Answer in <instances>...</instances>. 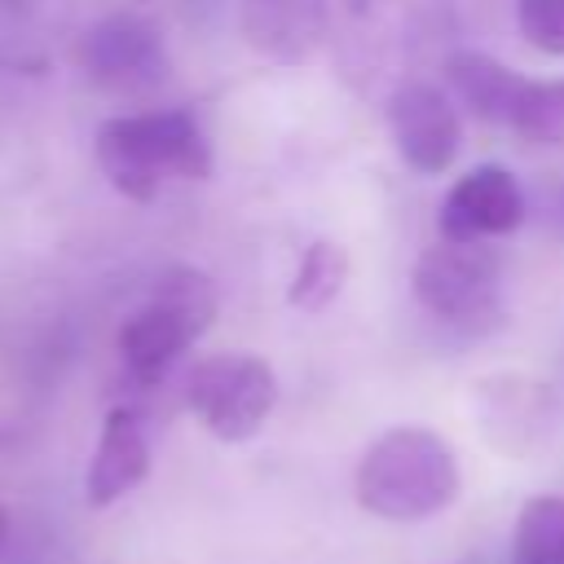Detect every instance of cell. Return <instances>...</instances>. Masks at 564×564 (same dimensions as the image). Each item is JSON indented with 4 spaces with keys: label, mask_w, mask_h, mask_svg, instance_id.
Returning <instances> with one entry per match:
<instances>
[{
    "label": "cell",
    "mask_w": 564,
    "mask_h": 564,
    "mask_svg": "<svg viewBox=\"0 0 564 564\" xmlns=\"http://www.w3.org/2000/svg\"><path fill=\"white\" fill-rule=\"evenodd\" d=\"M75 62L88 75V84H97L101 93H115V97L154 93L172 70L159 31L132 13L93 22L75 44Z\"/></svg>",
    "instance_id": "8992f818"
},
{
    "label": "cell",
    "mask_w": 564,
    "mask_h": 564,
    "mask_svg": "<svg viewBox=\"0 0 564 564\" xmlns=\"http://www.w3.org/2000/svg\"><path fill=\"white\" fill-rule=\"evenodd\" d=\"M445 79H449V88L463 97V106H467L476 119L507 123L511 93H516L520 75L507 70L498 57L476 53V48H458V53L445 57Z\"/></svg>",
    "instance_id": "8fae6325"
},
{
    "label": "cell",
    "mask_w": 564,
    "mask_h": 564,
    "mask_svg": "<svg viewBox=\"0 0 564 564\" xmlns=\"http://www.w3.org/2000/svg\"><path fill=\"white\" fill-rule=\"evenodd\" d=\"M511 564H564V498L542 494L520 507L511 533Z\"/></svg>",
    "instance_id": "4fadbf2b"
},
{
    "label": "cell",
    "mask_w": 564,
    "mask_h": 564,
    "mask_svg": "<svg viewBox=\"0 0 564 564\" xmlns=\"http://www.w3.org/2000/svg\"><path fill=\"white\" fill-rule=\"evenodd\" d=\"M388 128L397 141V154L414 172H445L463 145V123L449 97L436 84H401L388 97Z\"/></svg>",
    "instance_id": "ba28073f"
},
{
    "label": "cell",
    "mask_w": 564,
    "mask_h": 564,
    "mask_svg": "<svg viewBox=\"0 0 564 564\" xmlns=\"http://www.w3.org/2000/svg\"><path fill=\"white\" fill-rule=\"evenodd\" d=\"M344 282H348V256H344V247L339 242H313L304 251L295 278H291L286 300L295 308H304V313H322L344 291Z\"/></svg>",
    "instance_id": "5bb4252c"
},
{
    "label": "cell",
    "mask_w": 564,
    "mask_h": 564,
    "mask_svg": "<svg viewBox=\"0 0 564 564\" xmlns=\"http://www.w3.org/2000/svg\"><path fill=\"white\" fill-rule=\"evenodd\" d=\"M542 229H551L555 238H564V181L542 189Z\"/></svg>",
    "instance_id": "2e32d148"
},
{
    "label": "cell",
    "mask_w": 564,
    "mask_h": 564,
    "mask_svg": "<svg viewBox=\"0 0 564 564\" xmlns=\"http://www.w3.org/2000/svg\"><path fill=\"white\" fill-rule=\"evenodd\" d=\"M502 128H511V132H520L529 141H542V145H560L564 141V79H529V75H520Z\"/></svg>",
    "instance_id": "7c38bea8"
},
{
    "label": "cell",
    "mask_w": 564,
    "mask_h": 564,
    "mask_svg": "<svg viewBox=\"0 0 564 564\" xmlns=\"http://www.w3.org/2000/svg\"><path fill=\"white\" fill-rule=\"evenodd\" d=\"M18 4H26V0H0V9H18Z\"/></svg>",
    "instance_id": "ac0fdd59"
},
{
    "label": "cell",
    "mask_w": 564,
    "mask_h": 564,
    "mask_svg": "<svg viewBox=\"0 0 564 564\" xmlns=\"http://www.w3.org/2000/svg\"><path fill=\"white\" fill-rule=\"evenodd\" d=\"M242 35L273 62H308L326 40V0H242Z\"/></svg>",
    "instance_id": "30bf717a"
},
{
    "label": "cell",
    "mask_w": 564,
    "mask_h": 564,
    "mask_svg": "<svg viewBox=\"0 0 564 564\" xmlns=\"http://www.w3.org/2000/svg\"><path fill=\"white\" fill-rule=\"evenodd\" d=\"M216 286L203 269L172 264L154 278L150 300L119 326V357L137 383H159L172 361L212 326Z\"/></svg>",
    "instance_id": "3957f363"
},
{
    "label": "cell",
    "mask_w": 564,
    "mask_h": 564,
    "mask_svg": "<svg viewBox=\"0 0 564 564\" xmlns=\"http://www.w3.org/2000/svg\"><path fill=\"white\" fill-rule=\"evenodd\" d=\"M516 26L533 48L564 57V0H516Z\"/></svg>",
    "instance_id": "9a60e30c"
},
{
    "label": "cell",
    "mask_w": 564,
    "mask_h": 564,
    "mask_svg": "<svg viewBox=\"0 0 564 564\" xmlns=\"http://www.w3.org/2000/svg\"><path fill=\"white\" fill-rule=\"evenodd\" d=\"M145 471H150L145 427L137 419V410L115 405L101 423V436H97V449H93V463L84 476V498L93 507H110L123 494H132L145 480Z\"/></svg>",
    "instance_id": "9c48e42d"
},
{
    "label": "cell",
    "mask_w": 564,
    "mask_h": 564,
    "mask_svg": "<svg viewBox=\"0 0 564 564\" xmlns=\"http://www.w3.org/2000/svg\"><path fill=\"white\" fill-rule=\"evenodd\" d=\"M185 401L203 419V427L220 441H247L264 427L278 379L264 357L251 352H216L203 357L185 379Z\"/></svg>",
    "instance_id": "277c9868"
},
{
    "label": "cell",
    "mask_w": 564,
    "mask_h": 564,
    "mask_svg": "<svg viewBox=\"0 0 564 564\" xmlns=\"http://www.w3.org/2000/svg\"><path fill=\"white\" fill-rule=\"evenodd\" d=\"M97 163L123 198L150 203L163 181H207L212 145L189 110H141L97 128Z\"/></svg>",
    "instance_id": "7a4b0ae2"
},
{
    "label": "cell",
    "mask_w": 564,
    "mask_h": 564,
    "mask_svg": "<svg viewBox=\"0 0 564 564\" xmlns=\"http://www.w3.org/2000/svg\"><path fill=\"white\" fill-rule=\"evenodd\" d=\"M463 471L449 441L432 427H392L357 463V502L379 520H427L458 498Z\"/></svg>",
    "instance_id": "6da1fadb"
},
{
    "label": "cell",
    "mask_w": 564,
    "mask_h": 564,
    "mask_svg": "<svg viewBox=\"0 0 564 564\" xmlns=\"http://www.w3.org/2000/svg\"><path fill=\"white\" fill-rule=\"evenodd\" d=\"M524 212H529V198L520 181L498 163H480L449 185V194L441 198L436 229L449 242H489L511 234L524 220Z\"/></svg>",
    "instance_id": "52a82bcc"
},
{
    "label": "cell",
    "mask_w": 564,
    "mask_h": 564,
    "mask_svg": "<svg viewBox=\"0 0 564 564\" xmlns=\"http://www.w3.org/2000/svg\"><path fill=\"white\" fill-rule=\"evenodd\" d=\"M9 533H13V520H9V511L0 507V555H4V546H9Z\"/></svg>",
    "instance_id": "e0dca14e"
},
{
    "label": "cell",
    "mask_w": 564,
    "mask_h": 564,
    "mask_svg": "<svg viewBox=\"0 0 564 564\" xmlns=\"http://www.w3.org/2000/svg\"><path fill=\"white\" fill-rule=\"evenodd\" d=\"M498 282L502 260L485 242H449L441 238L414 264V295L419 304L454 326H476L498 313Z\"/></svg>",
    "instance_id": "5b68a950"
}]
</instances>
